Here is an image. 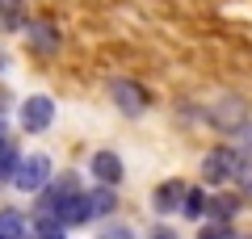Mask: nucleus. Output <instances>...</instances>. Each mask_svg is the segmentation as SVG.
I'll use <instances>...</instances> for the list:
<instances>
[{"label": "nucleus", "mask_w": 252, "mask_h": 239, "mask_svg": "<svg viewBox=\"0 0 252 239\" xmlns=\"http://www.w3.org/2000/svg\"><path fill=\"white\" fill-rule=\"evenodd\" d=\"M244 172V151L240 147H210L202 155V180L210 185H227Z\"/></svg>", "instance_id": "nucleus-1"}, {"label": "nucleus", "mask_w": 252, "mask_h": 239, "mask_svg": "<svg viewBox=\"0 0 252 239\" xmlns=\"http://www.w3.org/2000/svg\"><path fill=\"white\" fill-rule=\"evenodd\" d=\"M17 122H21V130H26V134H42L46 126L55 122V101H51V97H42V92L26 97V101H21Z\"/></svg>", "instance_id": "nucleus-2"}, {"label": "nucleus", "mask_w": 252, "mask_h": 239, "mask_svg": "<svg viewBox=\"0 0 252 239\" xmlns=\"http://www.w3.org/2000/svg\"><path fill=\"white\" fill-rule=\"evenodd\" d=\"M46 185H51V159L46 155H26L17 177H13V189H21V193H42Z\"/></svg>", "instance_id": "nucleus-3"}, {"label": "nucleus", "mask_w": 252, "mask_h": 239, "mask_svg": "<svg viewBox=\"0 0 252 239\" xmlns=\"http://www.w3.org/2000/svg\"><path fill=\"white\" fill-rule=\"evenodd\" d=\"M109 97L118 101V109H122V114H143V105H147V92L139 89L135 80H126V76H118V80H109Z\"/></svg>", "instance_id": "nucleus-4"}, {"label": "nucleus", "mask_w": 252, "mask_h": 239, "mask_svg": "<svg viewBox=\"0 0 252 239\" xmlns=\"http://www.w3.org/2000/svg\"><path fill=\"white\" fill-rule=\"evenodd\" d=\"M93 177L101 180V185H122V177H126V168H122V159H118V151H109V147H101L97 155H93Z\"/></svg>", "instance_id": "nucleus-5"}, {"label": "nucleus", "mask_w": 252, "mask_h": 239, "mask_svg": "<svg viewBox=\"0 0 252 239\" xmlns=\"http://www.w3.org/2000/svg\"><path fill=\"white\" fill-rule=\"evenodd\" d=\"M185 193H189V189L181 185V180H164V185L152 193V206H156V214H177L181 206H185Z\"/></svg>", "instance_id": "nucleus-6"}, {"label": "nucleus", "mask_w": 252, "mask_h": 239, "mask_svg": "<svg viewBox=\"0 0 252 239\" xmlns=\"http://www.w3.org/2000/svg\"><path fill=\"white\" fill-rule=\"evenodd\" d=\"M26 38H30V46H34L38 55H55L59 51V30H55L51 21H30Z\"/></svg>", "instance_id": "nucleus-7"}, {"label": "nucleus", "mask_w": 252, "mask_h": 239, "mask_svg": "<svg viewBox=\"0 0 252 239\" xmlns=\"http://www.w3.org/2000/svg\"><path fill=\"white\" fill-rule=\"evenodd\" d=\"M59 218H63V227H84V222L93 218V202H89V193H72L67 202L59 206Z\"/></svg>", "instance_id": "nucleus-8"}, {"label": "nucleus", "mask_w": 252, "mask_h": 239, "mask_svg": "<svg viewBox=\"0 0 252 239\" xmlns=\"http://www.w3.org/2000/svg\"><path fill=\"white\" fill-rule=\"evenodd\" d=\"M181 214H185L189 222H202L210 214V193L206 189H189L185 193V206H181Z\"/></svg>", "instance_id": "nucleus-9"}, {"label": "nucleus", "mask_w": 252, "mask_h": 239, "mask_svg": "<svg viewBox=\"0 0 252 239\" xmlns=\"http://www.w3.org/2000/svg\"><path fill=\"white\" fill-rule=\"evenodd\" d=\"M67 231L72 227H63L59 214H38L34 218V239H67Z\"/></svg>", "instance_id": "nucleus-10"}, {"label": "nucleus", "mask_w": 252, "mask_h": 239, "mask_svg": "<svg viewBox=\"0 0 252 239\" xmlns=\"http://www.w3.org/2000/svg\"><path fill=\"white\" fill-rule=\"evenodd\" d=\"M235 210H240V202H235L231 193H215V197H210V214H206V218L231 222V218H235Z\"/></svg>", "instance_id": "nucleus-11"}, {"label": "nucleus", "mask_w": 252, "mask_h": 239, "mask_svg": "<svg viewBox=\"0 0 252 239\" xmlns=\"http://www.w3.org/2000/svg\"><path fill=\"white\" fill-rule=\"evenodd\" d=\"M114 189H118V185H97V189H89V202H93V214H114V206H118Z\"/></svg>", "instance_id": "nucleus-12"}, {"label": "nucleus", "mask_w": 252, "mask_h": 239, "mask_svg": "<svg viewBox=\"0 0 252 239\" xmlns=\"http://www.w3.org/2000/svg\"><path fill=\"white\" fill-rule=\"evenodd\" d=\"M97 239H135V231L122 227V222H105V227L97 231Z\"/></svg>", "instance_id": "nucleus-13"}, {"label": "nucleus", "mask_w": 252, "mask_h": 239, "mask_svg": "<svg viewBox=\"0 0 252 239\" xmlns=\"http://www.w3.org/2000/svg\"><path fill=\"white\" fill-rule=\"evenodd\" d=\"M4 30H21V0H4Z\"/></svg>", "instance_id": "nucleus-14"}, {"label": "nucleus", "mask_w": 252, "mask_h": 239, "mask_svg": "<svg viewBox=\"0 0 252 239\" xmlns=\"http://www.w3.org/2000/svg\"><path fill=\"white\" fill-rule=\"evenodd\" d=\"M198 239H231V235H227V222L210 218V227H202V235H198Z\"/></svg>", "instance_id": "nucleus-15"}, {"label": "nucleus", "mask_w": 252, "mask_h": 239, "mask_svg": "<svg viewBox=\"0 0 252 239\" xmlns=\"http://www.w3.org/2000/svg\"><path fill=\"white\" fill-rule=\"evenodd\" d=\"M235 147H240L244 155H252V126H240V130H235Z\"/></svg>", "instance_id": "nucleus-16"}, {"label": "nucleus", "mask_w": 252, "mask_h": 239, "mask_svg": "<svg viewBox=\"0 0 252 239\" xmlns=\"http://www.w3.org/2000/svg\"><path fill=\"white\" fill-rule=\"evenodd\" d=\"M147 239H177V231H172V227H164V222H160V227H152V235H147Z\"/></svg>", "instance_id": "nucleus-17"}]
</instances>
